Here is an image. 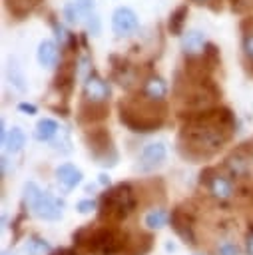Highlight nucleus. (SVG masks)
Returning a JSON list of instances; mask_svg holds the SVG:
<instances>
[{"label":"nucleus","instance_id":"1","mask_svg":"<svg viewBox=\"0 0 253 255\" xmlns=\"http://www.w3.org/2000/svg\"><path fill=\"white\" fill-rule=\"evenodd\" d=\"M235 131V116L229 108L193 110L179 131V151L183 157L199 161L217 153Z\"/></svg>","mask_w":253,"mask_h":255},{"label":"nucleus","instance_id":"2","mask_svg":"<svg viewBox=\"0 0 253 255\" xmlns=\"http://www.w3.org/2000/svg\"><path fill=\"white\" fill-rule=\"evenodd\" d=\"M153 237L137 233L131 237L127 231L104 223L102 227L86 225L74 233V245L92 255H145L151 249Z\"/></svg>","mask_w":253,"mask_h":255},{"label":"nucleus","instance_id":"3","mask_svg":"<svg viewBox=\"0 0 253 255\" xmlns=\"http://www.w3.org/2000/svg\"><path fill=\"white\" fill-rule=\"evenodd\" d=\"M167 114L165 102H153L145 96L139 100L120 102V122L135 133H149L163 126Z\"/></svg>","mask_w":253,"mask_h":255},{"label":"nucleus","instance_id":"4","mask_svg":"<svg viewBox=\"0 0 253 255\" xmlns=\"http://www.w3.org/2000/svg\"><path fill=\"white\" fill-rule=\"evenodd\" d=\"M137 207V195L131 183H118L106 189L98 203V221L118 225L126 221Z\"/></svg>","mask_w":253,"mask_h":255},{"label":"nucleus","instance_id":"5","mask_svg":"<svg viewBox=\"0 0 253 255\" xmlns=\"http://www.w3.org/2000/svg\"><path fill=\"white\" fill-rule=\"evenodd\" d=\"M24 205H28L36 217L46 221H56L64 213V199L42 191L34 181H28L24 185Z\"/></svg>","mask_w":253,"mask_h":255},{"label":"nucleus","instance_id":"6","mask_svg":"<svg viewBox=\"0 0 253 255\" xmlns=\"http://www.w3.org/2000/svg\"><path fill=\"white\" fill-rule=\"evenodd\" d=\"M84 141L90 149V153L94 155V159L106 167H112L118 163V151L114 147V141L110 137V133L104 128H92L84 133Z\"/></svg>","mask_w":253,"mask_h":255},{"label":"nucleus","instance_id":"7","mask_svg":"<svg viewBox=\"0 0 253 255\" xmlns=\"http://www.w3.org/2000/svg\"><path fill=\"white\" fill-rule=\"evenodd\" d=\"M231 175L227 173H221L217 167H205L201 173H199V183L207 187L209 195L215 197L217 201H227L233 197L235 193V187H233V181L229 179Z\"/></svg>","mask_w":253,"mask_h":255},{"label":"nucleus","instance_id":"8","mask_svg":"<svg viewBox=\"0 0 253 255\" xmlns=\"http://www.w3.org/2000/svg\"><path fill=\"white\" fill-rule=\"evenodd\" d=\"M171 219V229L189 245H197V237L193 231V221H195V211L185 209V207H175L169 215Z\"/></svg>","mask_w":253,"mask_h":255},{"label":"nucleus","instance_id":"9","mask_svg":"<svg viewBox=\"0 0 253 255\" xmlns=\"http://www.w3.org/2000/svg\"><path fill=\"white\" fill-rule=\"evenodd\" d=\"M165 155H167L165 143L163 141H151L141 149L139 159H137V169L143 173L153 171L155 167H159L165 161Z\"/></svg>","mask_w":253,"mask_h":255},{"label":"nucleus","instance_id":"10","mask_svg":"<svg viewBox=\"0 0 253 255\" xmlns=\"http://www.w3.org/2000/svg\"><path fill=\"white\" fill-rule=\"evenodd\" d=\"M110 84L100 78L96 72H90L84 80V88H82V100L88 102H108L110 100Z\"/></svg>","mask_w":253,"mask_h":255},{"label":"nucleus","instance_id":"11","mask_svg":"<svg viewBox=\"0 0 253 255\" xmlns=\"http://www.w3.org/2000/svg\"><path fill=\"white\" fill-rule=\"evenodd\" d=\"M112 30L114 34L118 36H129L131 32L137 30V16L131 8H118L114 14H112Z\"/></svg>","mask_w":253,"mask_h":255},{"label":"nucleus","instance_id":"12","mask_svg":"<svg viewBox=\"0 0 253 255\" xmlns=\"http://www.w3.org/2000/svg\"><path fill=\"white\" fill-rule=\"evenodd\" d=\"M108 118V102H88L82 100L78 106L80 124H98Z\"/></svg>","mask_w":253,"mask_h":255},{"label":"nucleus","instance_id":"13","mask_svg":"<svg viewBox=\"0 0 253 255\" xmlns=\"http://www.w3.org/2000/svg\"><path fill=\"white\" fill-rule=\"evenodd\" d=\"M76 74H78V70H76V62H74V60H66V62H62L60 68H58L56 80H54V88H56L60 94L70 96V92H72V88H74Z\"/></svg>","mask_w":253,"mask_h":255},{"label":"nucleus","instance_id":"14","mask_svg":"<svg viewBox=\"0 0 253 255\" xmlns=\"http://www.w3.org/2000/svg\"><path fill=\"white\" fill-rule=\"evenodd\" d=\"M141 94L147 98V100H153V102H163L165 96H167V84L163 78L151 74L143 80V86H141Z\"/></svg>","mask_w":253,"mask_h":255},{"label":"nucleus","instance_id":"15","mask_svg":"<svg viewBox=\"0 0 253 255\" xmlns=\"http://www.w3.org/2000/svg\"><path fill=\"white\" fill-rule=\"evenodd\" d=\"M82 171L74 165V163H62V165H58L56 167V179H58V183L64 187V189H74L76 185H80L82 183Z\"/></svg>","mask_w":253,"mask_h":255},{"label":"nucleus","instance_id":"16","mask_svg":"<svg viewBox=\"0 0 253 255\" xmlns=\"http://www.w3.org/2000/svg\"><path fill=\"white\" fill-rule=\"evenodd\" d=\"M205 34L201 30H189L183 34V40H181V48L187 56H193V54H199L203 52L205 48Z\"/></svg>","mask_w":253,"mask_h":255},{"label":"nucleus","instance_id":"17","mask_svg":"<svg viewBox=\"0 0 253 255\" xmlns=\"http://www.w3.org/2000/svg\"><path fill=\"white\" fill-rule=\"evenodd\" d=\"M38 62L44 66V68H52L58 64V48L52 40H42L40 46H38Z\"/></svg>","mask_w":253,"mask_h":255},{"label":"nucleus","instance_id":"18","mask_svg":"<svg viewBox=\"0 0 253 255\" xmlns=\"http://www.w3.org/2000/svg\"><path fill=\"white\" fill-rule=\"evenodd\" d=\"M58 124L56 120L52 118H42L38 124H36V129H34V137L40 139V141H50L56 133H58Z\"/></svg>","mask_w":253,"mask_h":255},{"label":"nucleus","instance_id":"19","mask_svg":"<svg viewBox=\"0 0 253 255\" xmlns=\"http://www.w3.org/2000/svg\"><path fill=\"white\" fill-rule=\"evenodd\" d=\"M2 143H4V147H6L10 153H18V151L26 145V135H24L22 128L14 126V128L8 131V135H6V139H4Z\"/></svg>","mask_w":253,"mask_h":255},{"label":"nucleus","instance_id":"20","mask_svg":"<svg viewBox=\"0 0 253 255\" xmlns=\"http://www.w3.org/2000/svg\"><path fill=\"white\" fill-rule=\"evenodd\" d=\"M185 18H187V6H179L175 8L171 14H169V22H167V28L173 36H179L181 30H183V24H185Z\"/></svg>","mask_w":253,"mask_h":255},{"label":"nucleus","instance_id":"21","mask_svg":"<svg viewBox=\"0 0 253 255\" xmlns=\"http://www.w3.org/2000/svg\"><path fill=\"white\" fill-rule=\"evenodd\" d=\"M24 249H26L28 255H50V251H52L50 243H48L46 239L38 237V235H32V237L26 241Z\"/></svg>","mask_w":253,"mask_h":255},{"label":"nucleus","instance_id":"22","mask_svg":"<svg viewBox=\"0 0 253 255\" xmlns=\"http://www.w3.org/2000/svg\"><path fill=\"white\" fill-rule=\"evenodd\" d=\"M167 219H169L167 211L157 207V209H151V211L145 215V225H147L149 229H161V227L167 225Z\"/></svg>","mask_w":253,"mask_h":255},{"label":"nucleus","instance_id":"23","mask_svg":"<svg viewBox=\"0 0 253 255\" xmlns=\"http://www.w3.org/2000/svg\"><path fill=\"white\" fill-rule=\"evenodd\" d=\"M6 76H8V80H10V84H12L14 88H18L20 92L26 90V86H24V76L20 74V70H18V66H16L14 62L8 64V68H6Z\"/></svg>","mask_w":253,"mask_h":255},{"label":"nucleus","instance_id":"24","mask_svg":"<svg viewBox=\"0 0 253 255\" xmlns=\"http://www.w3.org/2000/svg\"><path fill=\"white\" fill-rule=\"evenodd\" d=\"M203 60H205V64L211 68V70H215L217 66H219V50H217V46L215 44H205V48H203Z\"/></svg>","mask_w":253,"mask_h":255},{"label":"nucleus","instance_id":"25","mask_svg":"<svg viewBox=\"0 0 253 255\" xmlns=\"http://www.w3.org/2000/svg\"><path fill=\"white\" fill-rule=\"evenodd\" d=\"M82 14H84V12H82V8H80L76 2H68V4L64 6V18H66L68 24L80 22V16H82Z\"/></svg>","mask_w":253,"mask_h":255},{"label":"nucleus","instance_id":"26","mask_svg":"<svg viewBox=\"0 0 253 255\" xmlns=\"http://www.w3.org/2000/svg\"><path fill=\"white\" fill-rule=\"evenodd\" d=\"M217 255H239V247L233 241H223L217 247Z\"/></svg>","mask_w":253,"mask_h":255},{"label":"nucleus","instance_id":"27","mask_svg":"<svg viewBox=\"0 0 253 255\" xmlns=\"http://www.w3.org/2000/svg\"><path fill=\"white\" fill-rule=\"evenodd\" d=\"M243 54L253 64V32H247L243 36Z\"/></svg>","mask_w":253,"mask_h":255},{"label":"nucleus","instance_id":"28","mask_svg":"<svg viewBox=\"0 0 253 255\" xmlns=\"http://www.w3.org/2000/svg\"><path fill=\"white\" fill-rule=\"evenodd\" d=\"M86 18H88V20H86L88 32H92L94 36H98V34H100V28H102V26H100V18H98L96 14H88Z\"/></svg>","mask_w":253,"mask_h":255},{"label":"nucleus","instance_id":"29","mask_svg":"<svg viewBox=\"0 0 253 255\" xmlns=\"http://www.w3.org/2000/svg\"><path fill=\"white\" fill-rule=\"evenodd\" d=\"M98 207V203L94 201V199H82L78 205H76V209L80 211V213H90V211H94Z\"/></svg>","mask_w":253,"mask_h":255},{"label":"nucleus","instance_id":"30","mask_svg":"<svg viewBox=\"0 0 253 255\" xmlns=\"http://www.w3.org/2000/svg\"><path fill=\"white\" fill-rule=\"evenodd\" d=\"M245 249L249 255H253V223H249V231L245 235Z\"/></svg>","mask_w":253,"mask_h":255},{"label":"nucleus","instance_id":"31","mask_svg":"<svg viewBox=\"0 0 253 255\" xmlns=\"http://www.w3.org/2000/svg\"><path fill=\"white\" fill-rule=\"evenodd\" d=\"M18 110H20L22 114H28V116H32V114L38 112V108H36L34 104H28V102H20V104H18Z\"/></svg>","mask_w":253,"mask_h":255},{"label":"nucleus","instance_id":"32","mask_svg":"<svg viewBox=\"0 0 253 255\" xmlns=\"http://www.w3.org/2000/svg\"><path fill=\"white\" fill-rule=\"evenodd\" d=\"M80 8H82V12L84 14H90L92 12V8H94V0H74Z\"/></svg>","mask_w":253,"mask_h":255},{"label":"nucleus","instance_id":"33","mask_svg":"<svg viewBox=\"0 0 253 255\" xmlns=\"http://www.w3.org/2000/svg\"><path fill=\"white\" fill-rule=\"evenodd\" d=\"M98 177H100V179H98V181H100V183H102V185H110V177H108V175H106V173H100V175H98Z\"/></svg>","mask_w":253,"mask_h":255},{"label":"nucleus","instance_id":"34","mask_svg":"<svg viewBox=\"0 0 253 255\" xmlns=\"http://www.w3.org/2000/svg\"><path fill=\"white\" fill-rule=\"evenodd\" d=\"M165 249H167V251H173V249H175V247H173V245H171V243H165Z\"/></svg>","mask_w":253,"mask_h":255},{"label":"nucleus","instance_id":"35","mask_svg":"<svg viewBox=\"0 0 253 255\" xmlns=\"http://www.w3.org/2000/svg\"><path fill=\"white\" fill-rule=\"evenodd\" d=\"M2 255H16V253H14V251H12V249H6V251H4V253H2Z\"/></svg>","mask_w":253,"mask_h":255},{"label":"nucleus","instance_id":"36","mask_svg":"<svg viewBox=\"0 0 253 255\" xmlns=\"http://www.w3.org/2000/svg\"><path fill=\"white\" fill-rule=\"evenodd\" d=\"M195 2H197V4H205L207 0H195Z\"/></svg>","mask_w":253,"mask_h":255}]
</instances>
